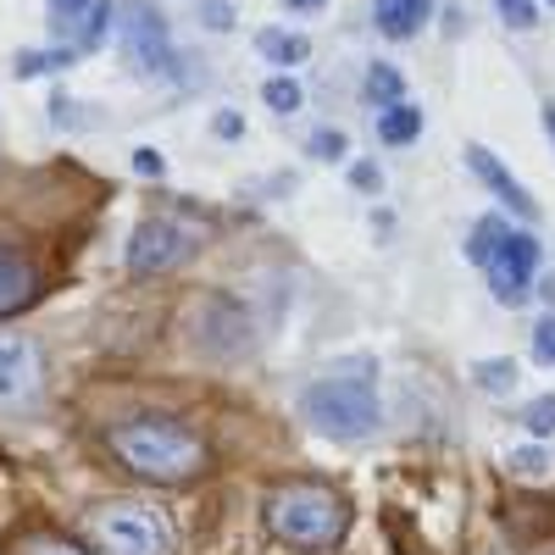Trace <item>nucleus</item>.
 <instances>
[{"label": "nucleus", "instance_id": "obj_25", "mask_svg": "<svg viewBox=\"0 0 555 555\" xmlns=\"http://www.w3.org/2000/svg\"><path fill=\"white\" fill-rule=\"evenodd\" d=\"M533 361L539 366H555V317H539V328H533Z\"/></svg>", "mask_w": 555, "mask_h": 555}, {"label": "nucleus", "instance_id": "obj_5", "mask_svg": "<svg viewBox=\"0 0 555 555\" xmlns=\"http://www.w3.org/2000/svg\"><path fill=\"white\" fill-rule=\"evenodd\" d=\"M117 44H122V56L133 73H145V78H167L178 67L172 56V39H167V23L156 7H145V0H128V7L117 12Z\"/></svg>", "mask_w": 555, "mask_h": 555}, {"label": "nucleus", "instance_id": "obj_28", "mask_svg": "<svg viewBox=\"0 0 555 555\" xmlns=\"http://www.w3.org/2000/svg\"><path fill=\"white\" fill-rule=\"evenodd\" d=\"M201 23H206V28H234V7H222V0H206V7H201Z\"/></svg>", "mask_w": 555, "mask_h": 555}, {"label": "nucleus", "instance_id": "obj_29", "mask_svg": "<svg viewBox=\"0 0 555 555\" xmlns=\"http://www.w3.org/2000/svg\"><path fill=\"white\" fill-rule=\"evenodd\" d=\"M211 133H217V139H240V133H245V117H240V112H217Z\"/></svg>", "mask_w": 555, "mask_h": 555}, {"label": "nucleus", "instance_id": "obj_7", "mask_svg": "<svg viewBox=\"0 0 555 555\" xmlns=\"http://www.w3.org/2000/svg\"><path fill=\"white\" fill-rule=\"evenodd\" d=\"M539 240L533 234H512L505 228V240H500V250L489 256V289L505 300V306H522L528 300V284H533V272H539Z\"/></svg>", "mask_w": 555, "mask_h": 555}, {"label": "nucleus", "instance_id": "obj_13", "mask_svg": "<svg viewBox=\"0 0 555 555\" xmlns=\"http://www.w3.org/2000/svg\"><path fill=\"white\" fill-rule=\"evenodd\" d=\"M434 17V0H373V23L384 39H411Z\"/></svg>", "mask_w": 555, "mask_h": 555}, {"label": "nucleus", "instance_id": "obj_1", "mask_svg": "<svg viewBox=\"0 0 555 555\" xmlns=\"http://www.w3.org/2000/svg\"><path fill=\"white\" fill-rule=\"evenodd\" d=\"M300 411L317 434L328 439H361L378 428V384H373V361H339L328 373H317L300 395Z\"/></svg>", "mask_w": 555, "mask_h": 555}, {"label": "nucleus", "instance_id": "obj_34", "mask_svg": "<svg viewBox=\"0 0 555 555\" xmlns=\"http://www.w3.org/2000/svg\"><path fill=\"white\" fill-rule=\"evenodd\" d=\"M550 555H555V550H550Z\"/></svg>", "mask_w": 555, "mask_h": 555}, {"label": "nucleus", "instance_id": "obj_6", "mask_svg": "<svg viewBox=\"0 0 555 555\" xmlns=\"http://www.w3.org/2000/svg\"><path fill=\"white\" fill-rule=\"evenodd\" d=\"M201 245V234L178 217H145L128 234V272L133 278H156V272H172L178 261H190Z\"/></svg>", "mask_w": 555, "mask_h": 555}, {"label": "nucleus", "instance_id": "obj_22", "mask_svg": "<svg viewBox=\"0 0 555 555\" xmlns=\"http://www.w3.org/2000/svg\"><path fill=\"white\" fill-rule=\"evenodd\" d=\"M522 428H528L533 439H550V434H555V395H539V400L522 411Z\"/></svg>", "mask_w": 555, "mask_h": 555}, {"label": "nucleus", "instance_id": "obj_8", "mask_svg": "<svg viewBox=\"0 0 555 555\" xmlns=\"http://www.w3.org/2000/svg\"><path fill=\"white\" fill-rule=\"evenodd\" d=\"M39 350L23 334H0V405H34L39 400Z\"/></svg>", "mask_w": 555, "mask_h": 555}, {"label": "nucleus", "instance_id": "obj_15", "mask_svg": "<svg viewBox=\"0 0 555 555\" xmlns=\"http://www.w3.org/2000/svg\"><path fill=\"white\" fill-rule=\"evenodd\" d=\"M378 139H384V145H416V139H423V112L405 106V101L384 106V117H378Z\"/></svg>", "mask_w": 555, "mask_h": 555}, {"label": "nucleus", "instance_id": "obj_14", "mask_svg": "<svg viewBox=\"0 0 555 555\" xmlns=\"http://www.w3.org/2000/svg\"><path fill=\"white\" fill-rule=\"evenodd\" d=\"M256 51H261L272 67H300V62L311 56V44H306L300 34H289V28H261V34H256Z\"/></svg>", "mask_w": 555, "mask_h": 555}, {"label": "nucleus", "instance_id": "obj_31", "mask_svg": "<svg viewBox=\"0 0 555 555\" xmlns=\"http://www.w3.org/2000/svg\"><path fill=\"white\" fill-rule=\"evenodd\" d=\"M284 7H289V12H322L328 0H284Z\"/></svg>", "mask_w": 555, "mask_h": 555}, {"label": "nucleus", "instance_id": "obj_3", "mask_svg": "<svg viewBox=\"0 0 555 555\" xmlns=\"http://www.w3.org/2000/svg\"><path fill=\"white\" fill-rule=\"evenodd\" d=\"M267 528L289 550H334L350 533V505L328 483H278L267 494Z\"/></svg>", "mask_w": 555, "mask_h": 555}, {"label": "nucleus", "instance_id": "obj_18", "mask_svg": "<svg viewBox=\"0 0 555 555\" xmlns=\"http://www.w3.org/2000/svg\"><path fill=\"white\" fill-rule=\"evenodd\" d=\"M500 240H505V222H500V217H483V222L473 228V240H467V261L489 267V256L500 250Z\"/></svg>", "mask_w": 555, "mask_h": 555}, {"label": "nucleus", "instance_id": "obj_19", "mask_svg": "<svg viewBox=\"0 0 555 555\" xmlns=\"http://www.w3.org/2000/svg\"><path fill=\"white\" fill-rule=\"evenodd\" d=\"M7 555H89V550H78V544L62 539V533H28V539H17Z\"/></svg>", "mask_w": 555, "mask_h": 555}, {"label": "nucleus", "instance_id": "obj_2", "mask_svg": "<svg viewBox=\"0 0 555 555\" xmlns=\"http://www.w3.org/2000/svg\"><path fill=\"white\" fill-rule=\"evenodd\" d=\"M112 450L122 455V467H133L151 483H183L206 467V444L172 416H133V423L112 428Z\"/></svg>", "mask_w": 555, "mask_h": 555}, {"label": "nucleus", "instance_id": "obj_12", "mask_svg": "<svg viewBox=\"0 0 555 555\" xmlns=\"http://www.w3.org/2000/svg\"><path fill=\"white\" fill-rule=\"evenodd\" d=\"M34 295H39V272L28 267V256L0 245V317L34 306Z\"/></svg>", "mask_w": 555, "mask_h": 555}, {"label": "nucleus", "instance_id": "obj_10", "mask_svg": "<svg viewBox=\"0 0 555 555\" xmlns=\"http://www.w3.org/2000/svg\"><path fill=\"white\" fill-rule=\"evenodd\" d=\"M195 328H201V345L211 356H245L250 350V322H245V311H234V300H206Z\"/></svg>", "mask_w": 555, "mask_h": 555}, {"label": "nucleus", "instance_id": "obj_24", "mask_svg": "<svg viewBox=\"0 0 555 555\" xmlns=\"http://www.w3.org/2000/svg\"><path fill=\"white\" fill-rule=\"evenodd\" d=\"M306 151H311V156H328V162H339V156H345V133H339V128H317V133L306 139Z\"/></svg>", "mask_w": 555, "mask_h": 555}, {"label": "nucleus", "instance_id": "obj_16", "mask_svg": "<svg viewBox=\"0 0 555 555\" xmlns=\"http://www.w3.org/2000/svg\"><path fill=\"white\" fill-rule=\"evenodd\" d=\"M473 384H478L483 395H512V389H517V361H505V356H500V361H478V366H473Z\"/></svg>", "mask_w": 555, "mask_h": 555}, {"label": "nucleus", "instance_id": "obj_9", "mask_svg": "<svg viewBox=\"0 0 555 555\" xmlns=\"http://www.w3.org/2000/svg\"><path fill=\"white\" fill-rule=\"evenodd\" d=\"M106 23H112L106 0H51V28L73 39V51H95L106 39Z\"/></svg>", "mask_w": 555, "mask_h": 555}, {"label": "nucleus", "instance_id": "obj_33", "mask_svg": "<svg viewBox=\"0 0 555 555\" xmlns=\"http://www.w3.org/2000/svg\"><path fill=\"white\" fill-rule=\"evenodd\" d=\"M544 7H555V0H544Z\"/></svg>", "mask_w": 555, "mask_h": 555}, {"label": "nucleus", "instance_id": "obj_11", "mask_svg": "<svg viewBox=\"0 0 555 555\" xmlns=\"http://www.w3.org/2000/svg\"><path fill=\"white\" fill-rule=\"evenodd\" d=\"M467 167L478 172V183H483V190H489L505 211H517V217H533V211H539V206H533V195H528L522 183H517L512 172H505V167H500L483 145H467Z\"/></svg>", "mask_w": 555, "mask_h": 555}, {"label": "nucleus", "instance_id": "obj_17", "mask_svg": "<svg viewBox=\"0 0 555 555\" xmlns=\"http://www.w3.org/2000/svg\"><path fill=\"white\" fill-rule=\"evenodd\" d=\"M361 89H366V101H373V106H395L405 83H400V73L389 62H378V67H366V83Z\"/></svg>", "mask_w": 555, "mask_h": 555}, {"label": "nucleus", "instance_id": "obj_30", "mask_svg": "<svg viewBox=\"0 0 555 555\" xmlns=\"http://www.w3.org/2000/svg\"><path fill=\"white\" fill-rule=\"evenodd\" d=\"M133 172H139V178H162V172H167V162H162L156 151H133Z\"/></svg>", "mask_w": 555, "mask_h": 555}, {"label": "nucleus", "instance_id": "obj_27", "mask_svg": "<svg viewBox=\"0 0 555 555\" xmlns=\"http://www.w3.org/2000/svg\"><path fill=\"white\" fill-rule=\"evenodd\" d=\"M350 183H356V190H366V195H378L384 190V172L373 162H350Z\"/></svg>", "mask_w": 555, "mask_h": 555}, {"label": "nucleus", "instance_id": "obj_23", "mask_svg": "<svg viewBox=\"0 0 555 555\" xmlns=\"http://www.w3.org/2000/svg\"><path fill=\"white\" fill-rule=\"evenodd\" d=\"M494 12H500L505 28H517V34H528V28L539 23V7H533V0H494Z\"/></svg>", "mask_w": 555, "mask_h": 555}, {"label": "nucleus", "instance_id": "obj_32", "mask_svg": "<svg viewBox=\"0 0 555 555\" xmlns=\"http://www.w3.org/2000/svg\"><path fill=\"white\" fill-rule=\"evenodd\" d=\"M544 133L555 139V106H544Z\"/></svg>", "mask_w": 555, "mask_h": 555}, {"label": "nucleus", "instance_id": "obj_26", "mask_svg": "<svg viewBox=\"0 0 555 555\" xmlns=\"http://www.w3.org/2000/svg\"><path fill=\"white\" fill-rule=\"evenodd\" d=\"M512 473L539 478V473H550V455H544V450H512Z\"/></svg>", "mask_w": 555, "mask_h": 555}, {"label": "nucleus", "instance_id": "obj_4", "mask_svg": "<svg viewBox=\"0 0 555 555\" xmlns=\"http://www.w3.org/2000/svg\"><path fill=\"white\" fill-rule=\"evenodd\" d=\"M89 533L106 555H172V522L145 500H112L89 517Z\"/></svg>", "mask_w": 555, "mask_h": 555}, {"label": "nucleus", "instance_id": "obj_20", "mask_svg": "<svg viewBox=\"0 0 555 555\" xmlns=\"http://www.w3.org/2000/svg\"><path fill=\"white\" fill-rule=\"evenodd\" d=\"M261 101H267L272 112L289 117V112H300V83H295V78H267V83H261Z\"/></svg>", "mask_w": 555, "mask_h": 555}, {"label": "nucleus", "instance_id": "obj_21", "mask_svg": "<svg viewBox=\"0 0 555 555\" xmlns=\"http://www.w3.org/2000/svg\"><path fill=\"white\" fill-rule=\"evenodd\" d=\"M78 51H23L17 56V73L23 78H39V73H56V67H67Z\"/></svg>", "mask_w": 555, "mask_h": 555}]
</instances>
